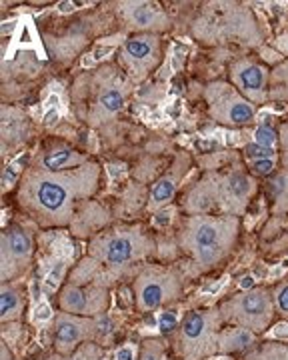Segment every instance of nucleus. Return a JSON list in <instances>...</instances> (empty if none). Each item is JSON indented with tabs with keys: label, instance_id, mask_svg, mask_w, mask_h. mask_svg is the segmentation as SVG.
<instances>
[{
	"label": "nucleus",
	"instance_id": "obj_1",
	"mask_svg": "<svg viewBox=\"0 0 288 360\" xmlns=\"http://www.w3.org/2000/svg\"><path fill=\"white\" fill-rule=\"evenodd\" d=\"M100 182V165L86 162L72 170L53 172L32 165L18 184V206L40 226L70 224L79 206L96 193Z\"/></svg>",
	"mask_w": 288,
	"mask_h": 360
},
{
	"label": "nucleus",
	"instance_id": "obj_2",
	"mask_svg": "<svg viewBox=\"0 0 288 360\" xmlns=\"http://www.w3.org/2000/svg\"><path fill=\"white\" fill-rule=\"evenodd\" d=\"M256 191L254 180L242 168L210 170L184 196L188 214L238 217L247 210Z\"/></svg>",
	"mask_w": 288,
	"mask_h": 360
},
{
	"label": "nucleus",
	"instance_id": "obj_3",
	"mask_svg": "<svg viewBox=\"0 0 288 360\" xmlns=\"http://www.w3.org/2000/svg\"><path fill=\"white\" fill-rule=\"evenodd\" d=\"M190 34L209 46L240 44L254 49L264 40L254 13L242 2H209L198 11Z\"/></svg>",
	"mask_w": 288,
	"mask_h": 360
},
{
	"label": "nucleus",
	"instance_id": "obj_4",
	"mask_svg": "<svg viewBox=\"0 0 288 360\" xmlns=\"http://www.w3.org/2000/svg\"><path fill=\"white\" fill-rule=\"evenodd\" d=\"M240 232L238 217L188 214L178 232V246L200 270L221 266L235 250Z\"/></svg>",
	"mask_w": 288,
	"mask_h": 360
},
{
	"label": "nucleus",
	"instance_id": "obj_5",
	"mask_svg": "<svg viewBox=\"0 0 288 360\" xmlns=\"http://www.w3.org/2000/svg\"><path fill=\"white\" fill-rule=\"evenodd\" d=\"M155 248L157 245L148 231L140 224H132L96 234L89 245V255L100 262V266L120 270L148 258Z\"/></svg>",
	"mask_w": 288,
	"mask_h": 360
},
{
	"label": "nucleus",
	"instance_id": "obj_6",
	"mask_svg": "<svg viewBox=\"0 0 288 360\" xmlns=\"http://www.w3.org/2000/svg\"><path fill=\"white\" fill-rule=\"evenodd\" d=\"M224 322L218 310H195L181 322L176 352L183 360H204L218 352V336Z\"/></svg>",
	"mask_w": 288,
	"mask_h": 360
},
{
	"label": "nucleus",
	"instance_id": "obj_7",
	"mask_svg": "<svg viewBox=\"0 0 288 360\" xmlns=\"http://www.w3.org/2000/svg\"><path fill=\"white\" fill-rule=\"evenodd\" d=\"M131 92V80L122 68L106 65L94 70L92 90L89 92V122L103 124L112 120L124 108Z\"/></svg>",
	"mask_w": 288,
	"mask_h": 360
},
{
	"label": "nucleus",
	"instance_id": "obj_8",
	"mask_svg": "<svg viewBox=\"0 0 288 360\" xmlns=\"http://www.w3.org/2000/svg\"><path fill=\"white\" fill-rule=\"evenodd\" d=\"M228 326H240L250 333H264L276 314L275 292L268 288H250L233 296L218 309Z\"/></svg>",
	"mask_w": 288,
	"mask_h": 360
},
{
	"label": "nucleus",
	"instance_id": "obj_9",
	"mask_svg": "<svg viewBox=\"0 0 288 360\" xmlns=\"http://www.w3.org/2000/svg\"><path fill=\"white\" fill-rule=\"evenodd\" d=\"M204 101L210 118L223 127L240 129V127H249L256 120L254 104L247 101L230 82L224 80L209 82L204 86Z\"/></svg>",
	"mask_w": 288,
	"mask_h": 360
},
{
	"label": "nucleus",
	"instance_id": "obj_10",
	"mask_svg": "<svg viewBox=\"0 0 288 360\" xmlns=\"http://www.w3.org/2000/svg\"><path fill=\"white\" fill-rule=\"evenodd\" d=\"M183 295V276L171 266H146L134 281V298L140 312H152Z\"/></svg>",
	"mask_w": 288,
	"mask_h": 360
},
{
	"label": "nucleus",
	"instance_id": "obj_11",
	"mask_svg": "<svg viewBox=\"0 0 288 360\" xmlns=\"http://www.w3.org/2000/svg\"><path fill=\"white\" fill-rule=\"evenodd\" d=\"M37 250L34 236L22 224L14 222L0 236V283H13L32 264Z\"/></svg>",
	"mask_w": 288,
	"mask_h": 360
},
{
	"label": "nucleus",
	"instance_id": "obj_12",
	"mask_svg": "<svg viewBox=\"0 0 288 360\" xmlns=\"http://www.w3.org/2000/svg\"><path fill=\"white\" fill-rule=\"evenodd\" d=\"M162 56L164 42L158 34H134L122 42L118 63L132 82H143L162 63Z\"/></svg>",
	"mask_w": 288,
	"mask_h": 360
},
{
	"label": "nucleus",
	"instance_id": "obj_13",
	"mask_svg": "<svg viewBox=\"0 0 288 360\" xmlns=\"http://www.w3.org/2000/svg\"><path fill=\"white\" fill-rule=\"evenodd\" d=\"M108 288L105 284L68 283L58 292V307L63 312L98 319L108 310Z\"/></svg>",
	"mask_w": 288,
	"mask_h": 360
},
{
	"label": "nucleus",
	"instance_id": "obj_14",
	"mask_svg": "<svg viewBox=\"0 0 288 360\" xmlns=\"http://www.w3.org/2000/svg\"><path fill=\"white\" fill-rule=\"evenodd\" d=\"M98 338L96 319L77 316L68 312H58L54 316L53 340L58 354H72L82 345L94 342Z\"/></svg>",
	"mask_w": 288,
	"mask_h": 360
},
{
	"label": "nucleus",
	"instance_id": "obj_15",
	"mask_svg": "<svg viewBox=\"0 0 288 360\" xmlns=\"http://www.w3.org/2000/svg\"><path fill=\"white\" fill-rule=\"evenodd\" d=\"M230 80L235 89L252 104H264L270 101V72L261 63L252 58H238L230 65Z\"/></svg>",
	"mask_w": 288,
	"mask_h": 360
},
{
	"label": "nucleus",
	"instance_id": "obj_16",
	"mask_svg": "<svg viewBox=\"0 0 288 360\" xmlns=\"http://www.w3.org/2000/svg\"><path fill=\"white\" fill-rule=\"evenodd\" d=\"M118 13L126 28L136 34H158L171 28V16L155 2H118Z\"/></svg>",
	"mask_w": 288,
	"mask_h": 360
},
{
	"label": "nucleus",
	"instance_id": "obj_17",
	"mask_svg": "<svg viewBox=\"0 0 288 360\" xmlns=\"http://www.w3.org/2000/svg\"><path fill=\"white\" fill-rule=\"evenodd\" d=\"M188 162H190L188 156L178 155L176 162L155 182V186L150 191V200H148L150 210H162L164 206L171 205L176 191L181 188V182H183L184 174H186Z\"/></svg>",
	"mask_w": 288,
	"mask_h": 360
},
{
	"label": "nucleus",
	"instance_id": "obj_18",
	"mask_svg": "<svg viewBox=\"0 0 288 360\" xmlns=\"http://www.w3.org/2000/svg\"><path fill=\"white\" fill-rule=\"evenodd\" d=\"M0 127H2V146H18L28 139V118L22 110L13 108L8 104L0 110Z\"/></svg>",
	"mask_w": 288,
	"mask_h": 360
},
{
	"label": "nucleus",
	"instance_id": "obj_19",
	"mask_svg": "<svg viewBox=\"0 0 288 360\" xmlns=\"http://www.w3.org/2000/svg\"><path fill=\"white\" fill-rule=\"evenodd\" d=\"M91 162L89 156L84 153H79L74 148H68V146H56L51 148L46 153H42L37 160V165L40 167L48 168L53 172H63V170H72V168H79L82 165Z\"/></svg>",
	"mask_w": 288,
	"mask_h": 360
},
{
	"label": "nucleus",
	"instance_id": "obj_20",
	"mask_svg": "<svg viewBox=\"0 0 288 360\" xmlns=\"http://www.w3.org/2000/svg\"><path fill=\"white\" fill-rule=\"evenodd\" d=\"M270 212L275 217H288V172L276 170L264 184Z\"/></svg>",
	"mask_w": 288,
	"mask_h": 360
},
{
	"label": "nucleus",
	"instance_id": "obj_21",
	"mask_svg": "<svg viewBox=\"0 0 288 360\" xmlns=\"http://www.w3.org/2000/svg\"><path fill=\"white\" fill-rule=\"evenodd\" d=\"M25 312V295L20 286L13 283H4L0 286V322L20 321Z\"/></svg>",
	"mask_w": 288,
	"mask_h": 360
},
{
	"label": "nucleus",
	"instance_id": "obj_22",
	"mask_svg": "<svg viewBox=\"0 0 288 360\" xmlns=\"http://www.w3.org/2000/svg\"><path fill=\"white\" fill-rule=\"evenodd\" d=\"M256 345V336L247 328L240 326H226L221 330L218 336V352L221 354H238V352H247L249 348Z\"/></svg>",
	"mask_w": 288,
	"mask_h": 360
},
{
	"label": "nucleus",
	"instance_id": "obj_23",
	"mask_svg": "<svg viewBox=\"0 0 288 360\" xmlns=\"http://www.w3.org/2000/svg\"><path fill=\"white\" fill-rule=\"evenodd\" d=\"M268 90H270V101L288 104V60L276 66L270 72Z\"/></svg>",
	"mask_w": 288,
	"mask_h": 360
},
{
	"label": "nucleus",
	"instance_id": "obj_24",
	"mask_svg": "<svg viewBox=\"0 0 288 360\" xmlns=\"http://www.w3.org/2000/svg\"><path fill=\"white\" fill-rule=\"evenodd\" d=\"M46 360H106L105 352L100 348L96 347L94 342H86L72 354H58V356H53V359Z\"/></svg>",
	"mask_w": 288,
	"mask_h": 360
},
{
	"label": "nucleus",
	"instance_id": "obj_25",
	"mask_svg": "<svg viewBox=\"0 0 288 360\" xmlns=\"http://www.w3.org/2000/svg\"><path fill=\"white\" fill-rule=\"evenodd\" d=\"M138 360H172L169 359L166 354V347L162 340H157V338H148L144 340L143 347H140V356Z\"/></svg>",
	"mask_w": 288,
	"mask_h": 360
},
{
	"label": "nucleus",
	"instance_id": "obj_26",
	"mask_svg": "<svg viewBox=\"0 0 288 360\" xmlns=\"http://www.w3.org/2000/svg\"><path fill=\"white\" fill-rule=\"evenodd\" d=\"M181 322L183 321H181V316H178L176 310H162L157 319L158 335L166 336L172 335V333H176V330L181 328Z\"/></svg>",
	"mask_w": 288,
	"mask_h": 360
},
{
	"label": "nucleus",
	"instance_id": "obj_27",
	"mask_svg": "<svg viewBox=\"0 0 288 360\" xmlns=\"http://www.w3.org/2000/svg\"><path fill=\"white\" fill-rule=\"evenodd\" d=\"M252 142L261 144V146H266V148H275L278 150V144H280V134L278 130L268 127V124H261L256 127L254 134H252Z\"/></svg>",
	"mask_w": 288,
	"mask_h": 360
},
{
	"label": "nucleus",
	"instance_id": "obj_28",
	"mask_svg": "<svg viewBox=\"0 0 288 360\" xmlns=\"http://www.w3.org/2000/svg\"><path fill=\"white\" fill-rule=\"evenodd\" d=\"M66 266H68V264H66L65 260H56L53 266L48 269L46 276H44V288H46L48 292H54V290L60 288V283L65 281Z\"/></svg>",
	"mask_w": 288,
	"mask_h": 360
},
{
	"label": "nucleus",
	"instance_id": "obj_29",
	"mask_svg": "<svg viewBox=\"0 0 288 360\" xmlns=\"http://www.w3.org/2000/svg\"><path fill=\"white\" fill-rule=\"evenodd\" d=\"M242 155L247 156V160L252 162V160H266V158H278V150L275 148H266V146H261L256 142H250L242 148Z\"/></svg>",
	"mask_w": 288,
	"mask_h": 360
},
{
	"label": "nucleus",
	"instance_id": "obj_30",
	"mask_svg": "<svg viewBox=\"0 0 288 360\" xmlns=\"http://www.w3.org/2000/svg\"><path fill=\"white\" fill-rule=\"evenodd\" d=\"M250 174L254 176H273L276 170V158H266V160H252L249 162Z\"/></svg>",
	"mask_w": 288,
	"mask_h": 360
},
{
	"label": "nucleus",
	"instance_id": "obj_31",
	"mask_svg": "<svg viewBox=\"0 0 288 360\" xmlns=\"http://www.w3.org/2000/svg\"><path fill=\"white\" fill-rule=\"evenodd\" d=\"M275 304H276V312H278L282 319H287L288 321V281H284V283L276 286Z\"/></svg>",
	"mask_w": 288,
	"mask_h": 360
},
{
	"label": "nucleus",
	"instance_id": "obj_32",
	"mask_svg": "<svg viewBox=\"0 0 288 360\" xmlns=\"http://www.w3.org/2000/svg\"><path fill=\"white\" fill-rule=\"evenodd\" d=\"M278 134H280V144H278L280 165H282V170L288 172V122H282L278 127Z\"/></svg>",
	"mask_w": 288,
	"mask_h": 360
},
{
	"label": "nucleus",
	"instance_id": "obj_33",
	"mask_svg": "<svg viewBox=\"0 0 288 360\" xmlns=\"http://www.w3.org/2000/svg\"><path fill=\"white\" fill-rule=\"evenodd\" d=\"M112 360H136V348L132 347L131 342H126V345H122L114 350Z\"/></svg>",
	"mask_w": 288,
	"mask_h": 360
},
{
	"label": "nucleus",
	"instance_id": "obj_34",
	"mask_svg": "<svg viewBox=\"0 0 288 360\" xmlns=\"http://www.w3.org/2000/svg\"><path fill=\"white\" fill-rule=\"evenodd\" d=\"M51 316H53V309H51L48 302H40L39 307L34 309V314H32L34 321H48Z\"/></svg>",
	"mask_w": 288,
	"mask_h": 360
},
{
	"label": "nucleus",
	"instance_id": "obj_35",
	"mask_svg": "<svg viewBox=\"0 0 288 360\" xmlns=\"http://www.w3.org/2000/svg\"><path fill=\"white\" fill-rule=\"evenodd\" d=\"M270 336H276L280 340H288V324H278L275 330L270 333Z\"/></svg>",
	"mask_w": 288,
	"mask_h": 360
},
{
	"label": "nucleus",
	"instance_id": "obj_36",
	"mask_svg": "<svg viewBox=\"0 0 288 360\" xmlns=\"http://www.w3.org/2000/svg\"><path fill=\"white\" fill-rule=\"evenodd\" d=\"M252 284H254V278H252V276H244V278L238 283V286H240L242 290H250V288H254Z\"/></svg>",
	"mask_w": 288,
	"mask_h": 360
},
{
	"label": "nucleus",
	"instance_id": "obj_37",
	"mask_svg": "<svg viewBox=\"0 0 288 360\" xmlns=\"http://www.w3.org/2000/svg\"><path fill=\"white\" fill-rule=\"evenodd\" d=\"M287 122H288V120H287Z\"/></svg>",
	"mask_w": 288,
	"mask_h": 360
}]
</instances>
